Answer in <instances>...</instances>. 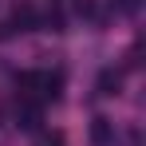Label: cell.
<instances>
[{"label":"cell","mask_w":146,"mask_h":146,"mask_svg":"<svg viewBox=\"0 0 146 146\" xmlns=\"http://www.w3.org/2000/svg\"><path fill=\"white\" fill-rule=\"evenodd\" d=\"M40 119H44V107L32 103V99H20V107H16V122H20L24 130H40Z\"/></svg>","instance_id":"cell-1"},{"label":"cell","mask_w":146,"mask_h":146,"mask_svg":"<svg viewBox=\"0 0 146 146\" xmlns=\"http://www.w3.org/2000/svg\"><path fill=\"white\" fill-rule=\"evenodd\" d=\"M91 142H95V146H111V142H115V122L99 115V119L91 122Z\"/></svg>","instance_id":"cell-2"},{"label":"cell","mask_w":146,"mask_h":146,"mask_svg":"<svg viewBox=\"0 0 146 146\" xmlns=\"http://www.w3.org/2000/svg\"><path fill=\"white\" fill-rule=\"evenodd\" d=\"M119 87H122V71L107 67V71L99 75V95H119Z\"/></svg>","instance_id":"cell-3"},{"label":"cell","mask_w":146,"mask_h":146,"mask_svg":"<svg viewBox=\"0 0 146 146\" xmlns=\"http://www.w3.org/2000/svg\"><path fill=\"white\" fill-rule=\"evenodd\" d=\"M40 146H63L59 138H40Z\"/></svg>","instance_id":"cell-4"}]
</instances>
